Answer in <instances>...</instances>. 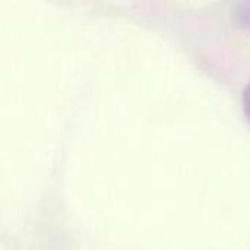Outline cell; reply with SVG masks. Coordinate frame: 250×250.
Returning a JSON list of instances; mask_svg holds the SVG:
<instances>
[{
	"instance_id": "7a4b0ae2",
	"label": "cell",
	"mask_w": 250,
	"mask_h": 250,
	"mask_svg": "<svg viewBox=\"0 0 250 250\" xmlns=\"http://www.w3.org/2000/svg\"><path fill=\"white\" fill-rule=\"evenodd\" d=\"M243 111H245L248 122L250 123V83L243 92Z\"/></svg>"
},
{
	"instance_id": "6da1fadb",
	"label": "cell",
	"mask_w": 250,
	"mask_h": 250,
	"mask_svg": "<svg viewBox=\"0 0 250 250\" xmlns=\"http://www.w3.org/2000/svg\"><path fill=\"white\" fill-rule=\"evenodd\" d=\"M239 21L245 26L250 28V3H242L239 9Z\"/></svg>"
}]
</instances>
